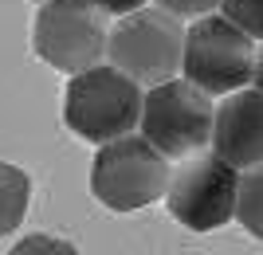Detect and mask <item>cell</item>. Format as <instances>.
I'll return each instance as SVG.
<instances>
[{
    "label": "cell",
    "instance_id": "12",
    "mask_svg": "<svg viewBox=\"0 0 263 255\" xmlns=\"http://www.w3.org/2000/svg\"><path fill=\"white\" fill-rule=\"evenodd\" d=\"M8 255H79L71 240H59V236H44V232H32L24 236L20 244L12 247Z\"/></svg>",
    "mask_w": 263,
    "mask_h": 255
},
{
    "label": "cell",
    "instance_id": "5",
    "mask_svg": "<svg viewBox=\"0 0 263 255\" xmlns=\"http://www.w3.org/2000/svg\"><path fill=\"white\" fill-rule=\"evenodd\" d=\"M255 67V40L240 32L228 16L209 12L197 16L185 32V51H181V71L193 87L204 94H232L252 83Z\"/></svg>",
    "mask_w": 263,
    "mask_h": 255
},
{
    "label": "cell",
    "instance_id": "13",
    "mask_svg": "<svg viewBox=\"0 0 263 255\" xmlns=\"http://www.w3.org/2000/svg\"><path fill=\"white\" fill-rule=\"evenodd\" d=\"M157 8H165L169 16H177V20H197V16H209V12H216L220 0H154Z\"/></svg>",
    "mask_w": 263,
    "mask_h": 255
},
{
    "label": "cell",
    "instance_id": "11",
    "mask_svg": "<svg viewBox=\"0 0 263 255\" xmlns=\"http://www.w3.org/2000/svg\"><path fill=\"white\" fill-rule=\"evenodd\" d=\"M216 8L240 32H248L252 40H263V0H220Z\"/></svg>",
    "mask_w": 263,
    "mask_h": 255
},
{
    "label": "cell",
    "instance_id": "9",
    "mask_svg": "<svg viewBox=\"0 0 263 255\" xmlns=\"http://www.w3.org/2000/svg\"><path fill=\"white\" fill-rule=\"evenodd\" d=\"M28 200H32V181H28V173L8 165V161H0V236H12L24 224Z\"/></svg>",
    "mask_w": 263,
    "mask_h": 255
},
{
    "label": "cell",
    "instance_id": "1",
    "mask_svg": "<svg viewBox=\"0 0 263 255\" xmlns=\"http://www.w3.org/2000/svg\"><path fill=\"white\" fill-rule=\"evenodd\" d=\"M63 118L83 142H114L138 130L142 118V87L110 63H95L71 75L63 99Z\"/></svg>",
    "mask_w": 263,
    "mask_h": 255
},
{
    "label": "cell",
    "instance_id": "14",
    "mask_svg": "<svg viewBox=\"0 0 263 255\" xmlns=\"http://www.w3.org/2000/svg\"><path fill=\"white\" fill-rule=\"evenodd\" d=\"M95 8H102L106 16H126V12H134V8H142L145 0H90Z\"/></svg>",
    "mask_w": 263,
    "mask_h": 255
},
{
    "label": "cell",
    "instance_id": "4",
    "mask_svg": "<svg viewBox=\"0 0 263 255\" xmlns=\"http://www.w3.org/2000/svg\"><path fill=\"white\" fill-rule=\"evenodd\" d=\"M169 157L145 142L142 133H122L102 142L90 165V192L114 212H138L165 197Z\"/></svg>",
    "mask_w": 263,
    "mask_h": 255
},
{
    "label": "cell",
    "instance_id": "6",
    "mask_svg": "<svg viewBox=\"0 0 263 255\" xmlns=\"http://www.w3.org/2000/svg\"><path fill=\"white\" fill-rule=\"evenodd\" d=\"M236 185H240V169H232L224 157H181V165L169 169V185H165L169 216L189 232H216L236 216Z\"/></svg>",
    "mask_w": 263,
    "mask_h": 255
},
{
    "label": "cell",
    "instance_id": "8",
    "mask_svg": "<svg viewBox=\"0 0 263 255\" xmlns=\"http://www.w3.org/2000/svg\"><path fill=\"white\" fill-rule=\"evenodd\" d=\"M212 153L224 157L232 169L263 165V94L248 87L224 94V102L212 114Z\"/></svg>",
    "mask_w": 263,
    "mask_h": 255
},
{
    "label": "cell",
    "instance_id": "7",
    "mask_svg": "<svg viewBox=\"0 0 263 255\" xmlns=\"http://www.w3.org/2000/svg\"><path fill=\"white\" fill-rule=\"evenodd\" d=\"M106 12L90 0H44L35 16V55L63 75H79L106 59Z\"/></svg>",
    "mask_w": 263,
    "mask_h": 255
},
{
    "label": "cell",
    "instance_id": "15",
    "mask_svg": "<svg viewBox=\"0 0 263 255\" xmlns=\"http://www.w3.org/2000/svg\"><path fill=\"white\" fill-rule=\"evenodd\" d=\"M252 87L263 94V44L255 47V67H252Z\"/></svg>",
    "mask_w": 263,
    "mask_h": 255
},
{
    "label": "cell",
    "instance_id": "10",
    "mask_svg": "<svg viewBox=\"0 0 263 255\" xmlns=\"http://www.w3.org/2000/svg\"><path fill=\"white\" fill-rule=\"evenodd\" d=\"M255 240H263V165L240 169V185H236V216Z\"/></svg>",
    "mask_w": 263,
    "mask_h": 255
},
{
    "label": "cell",
    "instance_id": "16",
    "mask_svg": "<svg viewBox=\"0 0 263 255\" xmlns=\"http://www.w3.org/2000/svg\"><path fill=\"white\" fill-rule=\"evenodd\" d=\"M40 4H44V0H40Z\"/></svg>",
    "mask_w": 263,
    "mask_h": 255
},
{
    "label": "cell",
    "instance_id": "3",
    "mask_svg": "<svg viewBox=\"0 0 263 255\" xmlns=\"http://www.w3.org/2000/svg\"><path fill=\"white\" fill-rule=\"evenodd\" d=\"M212 94L193 87L189 79H165L142 94V118L138 130L154 149H161L169 161L193 157L200 149H209L212 138Z\"/></svg>",
    "mask_w": 263,
    "mask_h": 255
},
{
    "label": "cell",
    "instance_id": "2",
    "mask_svg": "<svg viewBox=\"0 0 263 255\" xmlns=\"http://www.w3.org/2000/svg\"><path fill=\"white\" fill-rule=\"evenodd\" d=\"M181 51H185V24L169 16L165 8H134L118 16V24L106 32V59L130 75L138 87L165 83L181 71Z\"/></svg>",
    "mask_w": 263,
    "mask_h": 255
}]
</instances>
